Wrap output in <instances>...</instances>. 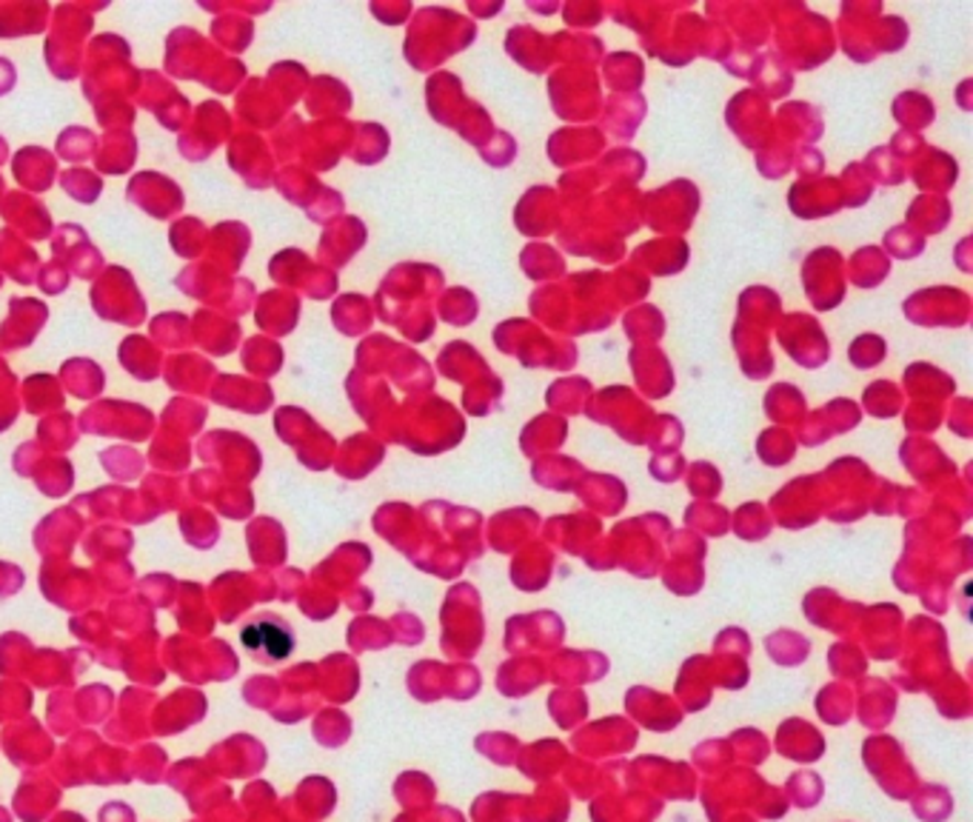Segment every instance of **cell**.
Segmentation results:
<instances>
[{
    "mask_svg": "<svg viewBox=\"0 0 973 822\" xmlns=\"http://www.w3.org/2000/svg\"><path fill=\"white\" fill-rule=\"evenodd\" d=\"M243 645L260 657L264 663H280L292 654L294 649V640H292V631L286 629L283 622H275V620H260V622H251L246 626L241 634Z\"/></svg>",
    "mask_w": 973,
    "mask_h": 822,
    "instance_id": "6da1fadb",
    "label": "cell"
}]
</instances>
